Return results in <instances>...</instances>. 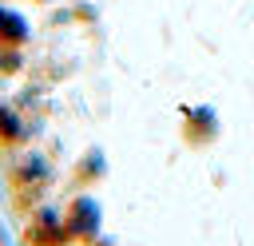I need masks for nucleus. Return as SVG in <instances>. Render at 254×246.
I'll list each match as a JSON object with an SVG mask.
<instances>
[{
    "label": "nucleus",
    "instance_id": "nucleus-1",
    "mask_svg": "<svg viewBox=\"0 0 254 246\" xmlns=\"http://www.w3.org/2000/svg\"><path fill=\"white\" fill-rule=\"evenodd\" d=\"M8 119H12V115H8V107H0V139H8V143H12V139H16V131H20V123L12 127Z\"/></svg>",
    "mask_w": 254,
    "mask_h": 246
}]
</instances>
